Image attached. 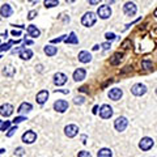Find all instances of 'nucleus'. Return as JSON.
<instances>
[{
    "instance_id": "1",
    "label": "nucleus",
    "mask_w": 157,
    "mask_h": 157,
    "mask_svg": "<svg viewBox=\"0 0 157 157\" xmlns=\"http://www.w3.org/2000/svg\"><path fill=\"white\" fill-rule=\"evenodd\" d=\"M96 21H97V16L94 15L93 12H86L85 15L83 16V18H81V24L86 28L93 26V25L96 24Z\"/></svg>"
},
{
    "instance_id": "18",
    "label": "nucleus",
    "mask_w": 157,
    "mask_h": 157,
    "mask_svg": "<svg viewBox=\"0 0 157 157\" xmlns=\"http://www.w3.org/2000/svg\"><path fill=\"white\" fill-rule=\"evenodd\" d=\"M32 109H33V106H32V103H29V102H22L21 105H20V107H18V113L20 114H25V113H29V111H32Z\"/></svg>"
},
{
    "instance_id": "26",
    "label": "nucleus",
    "mask_w": 157,
    "mask_h": 157,
    "mask_svg": "<svg viewBox=\"0 0 157 157\" xmlns=\"http://www.w3.org/2000/svg\"><path fill=\"white\" fill-rule=\"evenodd\" d=\"M17 42H18V41H9V42H7V43L1 45V46H0V52L8 51V50L11 49V46H12V45H15V43H17Z\"/></svg>"
},
{
    "instance_id": "23",
    "label": "nucleus",
    "mask_w": 157,
    "mask_h": 157,
    "mask_svg": "<svg viewBox=\"0 0 157 157\" xmlns=\"http://www.w3.org/2000/svg\"><path fill=\"white\" fill-rule=\"evenodd\" d=\"M122 59H123V52H115V54L111 57L110 63L113 64V66H117V64H119L120 62H122Z\"/></svg>"
},
{
    "instance_id": "41",
    "label": "nucleus",
    "mask_w": 157,
    "mask_h": 157,
    "mask_svg": "<svg viewBox=\"0 0 157 157\" xmlns=\"http://www.w3.org/2000/svg\"><path fill=\"white\" fill-rule=\"evenodd\" d=\"M78 91H80V92H88V91H86V86H81Z\"/></svg>"
},
{
    "instance_id": "20",
    "label": "nucleus",
    "mask_w": 157,
    "mask_h": 157,
    "mask_svg": "<svg viewBox=\"0 0 157 157\" xmlns=\"http://www.w3.org/2000/svg\"><path fill=\"white\" fill-rule=\"evenodd\" d=\"M16 74V68L13 66H7L4 67V69H3V75L7 77H13Z\"/></svg>"
},
{
    "instance_id": "45",
    "label": "nucleus",
    "mask_w": 157,
    "mask_h": 157,
    "mask_svg": "<svg viewBox=\"0 0 157 157\" xmlns=\"http://www.w3.org/2000/svg\"><path fill=\"white\" fill-rule=\"evenodd\" d=\"M98 49H100V46H98V45H96V46H93V50H94V51H96V50H98Z\"/></svg>"
},
{
    "instance_id": "12",
    "label": "nucleus",
    "mask_w": 157,
    "mask_h": 157,
    "mask_svg": "<svg viewBox=\"0 0 157 157\" xmlns=\"http://www.w3.org/2000/svg\"><path fill=\"white\" fill-rule=\"evenodd\" d=\"M107 96L113 101H119L123 96V92H122V89H119V88H113V89H110Z\"/></svg>"
},
{
    "instance_id": "49",
    "label": "nucleus",
    "mask_w": 157,
    "mask_h": 157,
    "mask_svg": "<svg viewBox=\"0 0 157 157\" xmlns=\"http://www.w3.org/2000/svg\"><path fill=\"white\" fill-rule=\"evenodd\" d=\"M0 59H1V55H0Z\"/></svg>"
},
{
    "instance_id": "8",
    "label": "nucleus",
    "mask_w": 157,
    "mask_h": 157,
    "mask_svg": "<svg viewBox=\"0 0 157 157\" xmlns=\"http://www.w3.org/2000/svg\"><path fill=\"white\" fill-rule=\"evenodd\" d=\"M136 11H137V8H136V5L134 4V3H131V1H128V3H126L124 5H123V12H124V15L126 16H134L136 13Z\"/></svg>"
},
{
    "instance_id": "47",
    "label": "nucleus",
    "mask_w": 157,
    "mask_h": 157,
    "mask_svg": "<svg viewBox=\"0 0 157 157\" xmlns=\"http://www.w3.org/2000/svg\"><path fill=\"white\" fill-rule=\"evenodd\" d=\"M66 1H67V3H74L75 0H66Z\"/></svg>"
},
{
    "instance_id": "43",
    "label": "nucleus",
    "mask_w": 157,
    "mask_h": 157,
    "mask_svg": "<svg viewBox=\"0 0 157 157\" xmlns=\"http://www.w3.org/2000/svg\"><path fill=\"white\" fill-rule=\"evenodd\" d=\"M106 3L107 4H113V3H115V0H106Z\"/></svg>"
},
{
    "instance_id": "35",
    "label": "nucleus",
    "mask_w": 157,
    "mask_h": 157,
    "mask_svg": "<svg viewBox=\"0 0 157 157\" xmlns=\"http://www.w3.org/2000/svg\"><path fill=\"white\" fill-rule=\"evenodd\" d=\"M16 131H17V126H15V127H12V128H11V130H9V131H8V132H7V136H8V137L13 136V134H15Z\"/></svg>"
},
{
    "instance_id": "6",
    "label": "nucleus",
    "mask_w": 157,
    "mask_h": 157,
    "mask_svg": "<svg viewBox=\"0 0 157 157\" xmlns=\"http://www.w3.org/2000/svg\"><path fill=\"white\" fill-rule=\"evenodd\" d=\"M153 145H155V141H153V139H151V137H143L139 143V148L141 151H149Z\"/></svg>"
},
{
    "instance_id": "5",
    "label": "nucleus",
    "mask_w": 157,
    "mask_h": 157,
    "mask_svg": "<svg viewBox=\"0 0 157 157\" xmlns=\"http://www.w3.org/2000/svg\"><path fill=\"white\" fill-rule=\"evenodd\" d=\"M131 92H132L134 96H137V97L144 96V94L147 93V86H145L144 84H141V83L135 84V85L131 88Z\"/></svg>"
},
{
    "instance_id": "7",
    "label": "nucleus",
    "mask_w": 157,
    "mask_h": 157,
    "mask_svg": "<svg viewBox=\"0 0 157 157\" xmlns=\"http://www.w3.org/2000/svg\"><path fill=\"white\" fill-rule=\"evenodd\" d=\"M37 140V134L34 131H26V132L22 135V141L25 144H33V143Z\"/></svg>"
},
{
    "instance_id": "46",
    "label": "nucleus",
    "mask_w": 157,
    "mask_h": 157,
    "mask_svg": "<svg viewBox=\"0 0 157 157\" xmlns=\"http://www.w3.org/2000/svg\"><path fill=\"white\" fill-rule=\"evenodd\" d=\"M29 1H30V3H32V4H35V3H37V1H38V0H29Z\"/></svg>"
},
{
    "instance_id": "28",
    "label": "nucleus",
    "mask_w": 157,
    "mask_h": 157,
    "mask_svg": "<svg viewBox=\"0 0 157 157\" xmlns=\"http://www.w3.org/2000/svg\"><path fill=\"white\" fill-rule=\"evenodd\" d=\"M74 102H75V105H83V103L85 102V98H84L83 96L75 97V98H74Z\"/></svg>"
},
{
    "instance_id": "3",
    "label": "nucleus",
    "mask_w": 157,
    "mask_h": 157,
    "mask_svg": "<svg viewBox=\"0 0 157 157\" xmlns=\"http://www.w3.org/2000/svg\"><path fill=\"white\" fill-rule=\"evenodd\" d=\"M127 126H128V120H127V118H124V117L117 118L115 122H114V127H115V130L119 131V132L124 131L126 128H127Z\"/></svg>"
},
{
    "instance_id": "16",
    "label": "nucleus",
    "mask_w": 157,
    "mask_h": 157,
    "mask_svg": "<svg viewBox=\"0 0 157 157\" xmlns=\"http://www.w3.org/2000/svg\"><path fill=\"white\" fill-rule=\"evenodd\" d=\"M37 102L39 103V105H43L45 102L47 101V98H49V92L47 91H41L37 93Z\"/></svg>"
},
{
    "instance_id": "25",
    "label": "nucleus",
    "mask_w": 157,
    "mask_h": 157,
    "mask_svg": "<svg viewBox=\"0 0 157 157\" xmlns=\"http://www.w3.org/2000/svg\"><path fill=\"white\" fill-rule=\"evenodd\" d=\"M97 157H113V152L109 148H102V149L98 151Z\"/></svg>"
},
{
    "instance_id": "39",
    "label": "nucleus",
    "mask_w": 157,
    "mask_h": 157,
    "mask_svg": "<svg viewBox=\"0 0 157 157\" xmlns=\"http://www.w3.org/2000/svg\"><path fill=\"white\" fill-rule=\"evenodd\" d=\"M12 35H15V37H20V35H21V32H20V30H12Z\"/></svg>"
},
{
    "instance_id": "40",
    "label": "nucleus",
    "mask_w": 157,
    "mask_h": 157,
    "mask_svg": "<svg viewBox=\"0 0 157 157\" xmlns=\"http://www.w3.org/2000/svg\"><path fill=\"white\" fill-rule=\"evenodd\" d=\"M100 1L101 0H89V4L91 5H97V4H100Z\"/></svg>"
},
{
    "instance_id": "36",
    "label": "nucleus",
    "mask_w": 157,
    "mask_h": 157,
    "mask_svg": "<svg viewBox=\"0 0 157 157\" xmlns=\"http://www.w3.org/2000/svg\"><path fill=\"white\" fill-rule=\"evenodd\" d=\"M35 16H37V11H30L29 15H28V18H29V20H33V18L35 17Z\"/></svg>"
},
{
    "instance_id": "11",
    "label": "nucleus",
    "mask_w": 157,
    "mask_h": 157,
    "mask_svg": "<svg viewBox=\"0 0 157 157\" xmlns=\"http://www.w3.org/2000/svg\"><path fill=\"white\" fill-rule=\"evenodd\" d=\"M64 134L68 137H75L78 134V127L76 124H68L64 128Z\"/></svg>"
},
{
    "instance_id": "31",
    "label": "nucleus",
    "mask_w": 157,
    "mask_h": 157,
    "mask_svg": "<svg viewBox=\"0 0 157 157\" xmlns=\"http://www.w3.org/2000/svg\"><path fill=\"white\" fill-rule=\"evenodd\" d=\"M77 157H92V155L88 151H81V152L77 153Z\"/></svg>"
},
{
    "instance_id": "22",
    "label": "nucleus",
    "mask_w": 157,
    "mask_h": 157,
    "mask_svg": "<svg viewBox=\"0 0 157 157\" xmlns=\"http://www.w3.org/2000/svg\"><path fill=\"white\" fill-rule=\"evenodd\" d=\"M32 57H33V51L29 49H22L21 52H20V58H21L22 60H29Z\"/></svg>"
},
{
    "instance_id": "33",
    "label": "nucleus",
    "mask_w": 157,
    "mask_h": 157,
    "mask_svg": "<svg viewBox=\"0 0 157 157\" xmlns=\"http://www.w3.org/2000/svg\"><path fill=\"white\" fill-rule=\"evenodd\" d=\"M105 38L107 39V41H114V39H115V34H114V33H106Z\"/></svg>"
},
{
    "instance_id": "27",
    "label": "nucleus",
    "mask_w": 157,
    "mask_h": 157,
    "mask_svg": "<svg viewBox=\"0 0 157 157\" xmlns=\"http://www.w3.org/2000/svg\"><path fill=\"white\" fill-rule=\"evenodd\" d=\"M59 4V0H45V7L46 8H54Z\"/></svg>"
},
{
    "instance_id": "38",
    "label": "nucleus",
    "mask_w": 157,
    "mask_h": 157,
    "mask_svg": "<svg viewBox=\"0 0 157 157\" xmlns=\"http://www.w3.org/2000/svg\"><path fill=\"white\" fill-rule=\"evenodd\" d=\"M101 46H102V49L103 50H109V49H110V43H109V42H105V43H102V45H101Z\"/></svg>"
},
{
    "instance_id": "44",
    "label": "nucleus",
    "mask_w": 157,
    "mask_h": 157,
    "mask_svg": "<svg viewBox=\"0 0 157 157\" xmlns=\"http://www.w3.org/2000/svg\"><path fill=\"white\" fill-rule=\"evenodd\" d=\"M83 143H84V144H86V136L85 135L83 136Z\"/></svg>"
},
{
    "instance_id": "48",
    "label": "nucleus",
    "mask_w": 157,
    "mask_h": 157,
    "mask_svg": "<svg viewBox=\"0 0 157 157\" xmlns=\"http://www.w3.org/2000/svg\"><path fill=\"white\" fill-rule=\"evenodd\" d=\"M1 123H3V122H1V120H0V124H1Z\"/></svg>"
},
{
    "instance_id": "19",
    "label": "nucleus",
    "mask_w": 157,
    "mask_h": 157,
    "mask_svg": "<svg viewBox=\"0 0 157 157\" xmlns=\"http://www.w3.org/2000/svg\"><path fill=\"white\" fill-rule=\"evenodd\" d=\"M78 60H80L81 63H89V62L92 60V55L89 54L88 51H81V52H78Z\"/></svg>"
},
{
    "instance_id": "2",
    "label": "nucleus",
    "mask_w": 157,
    "mask_h": 157,
    "mask_svg": "<svg viewBox=\"0 0 157 157\" xmlns=\"http://www.w3.org/2000/svg\"><path fill=\"white\" fill-rule=\"evenodd\" d=\"M97 15L100 16V18H102V20L109 18L111 16V8L109 7V4L100 5V8L97 9Z\"/></svg>"
},
{
    "instance_id": "9",
    "label": "nucleus",
    "mask_w": 157,
    "mask_h": 157,
    "mask_svg": "<svg viewBox=\"0 0 157 157\" xmlns=\"http://www.w3.org/2000/svg\"><path fill=\"white\" fill-rule=\"evenodd\" d=\"M54 110L58 113H64V111L68 110V102L64 100H58L54 103Z\"/></svg>"
},
{
    "instance_id": "34",
    "label": "nucleus",
    "mask_w": 157,
    "mask_h": 157,
    "mask_svg": "<svg viewBox=\"0 0 157 157\" xmlns=\"http://www.w3.org/2000/svg\"><path fill=\"white\" fill-rule=\"evenodd\" d=\"M24 120H26V117H17L13 119V123L17 124V123H21V122H24Z\"/></svg>"
},
{
    "instance_id": "24",
    "label": "nucleus",
    "mask_w": 157,
    "mask_h": 157,
    "mask_svg": "<svg viewBox=\"0 0 157 157\" xmlns=\"http://www.w3.org/2000/svg\"><path fill=\"white\" fill-rule=\"evenodd\" d=\"M64 42H66V43H74V45H77V43H78V38L76 37V34H75V33L72 32L71 34L68 35V37L66 35V38H64Z\"/></svg>"
},
{
    "instance_id": "14",
    "label": "nucleus",
    "mask_w": 157,
    "mask_h": 157,
    "mask_svg": "<svg viewBox=\"0 0 157 157\" xmlns=\"http://www.w3.org/2000/svg\"><path fill=\"white\" fill-rule=\"evenodd\" d=\"M12 13H13V9H12V7H11L9 4H4L1 8H0V15L3 16V17H11L12 16Z\"/></svg>"
},
{
    "instance_id": "29",
    "label": "nucleus",
    "mask_w": 157,
    "mask_h": 157,
    "mask_svg": "<svg viewBox=\"0 0 157 157\" xmlns=\"http://www.w3.org/2000/svg\"><path fill=\"white\" fill-rule=\"evenodd\" d=\"M141 66L144 67L145 69H152V68H153L152 62H148V60H143V62H141Z\"/></svg>"
},
{
    "instance_id": "42",
    "label": "nucleus",
    "mask_w": 157,
    "mask_h": 157,
    "mask_svg": "<svg viewBox=\"0 0 157 157\" xmlns=\"http://www.w3.org/2000/svg\"><path fill=\"white\" fill-rule=\"evenodd\" d=\"M97 110H98V106H94L93 107V114H97Z\"/></svg>"
},
{
    "instance_id": "4",
    "label": "nucleus",
    "mask_w": 157,
    "mask_h": 157,
    "mask_svg": "<svg viewBox=\"0 0 157 157\" xmlns=\"http://www.w3.org/2000/svg\"><path fill=\"white\" fill-rule=\"evenodd\" d=\"M113 114H114V111L110 105H102L100 107V117L102 118V119H109V118L113 117Z\"/></svg>"
},
{
    "instance_id": "32",
    "label": "nucleus",
    "mask_w": 157,
    "mask_h": 157,
    "mask_svg": "<svg viewBox=\"0 0 157 157\" xmlns=\"http://www.w3.org/2000/svg\"><path fill=\"white\" fill-rule=\"evenodd\" d=\"M24 153H25L24 148H21V147L16 148V151H15V155H16V156H24Z\"/></svg>"
},
{
    "instance_id": "13",
    "label": "nucleus",
    "mask_w": 157,
    "mask_h": 157,
    "mask_svg": "<svg viewBox=\"0 0 157 157\" xmlns=\"http://www.w3.org/2000/svg\"><path fill=\"white\" fill-rule=\"evenodd\" d=\"M66 83H67V76L64 74L58 72V74L54 75V84L57 86H62V85H64Z\"/></svg>"
},
{
    "instance_id": "30",
    "label": "nucleus",
    "mask_w": 157,
    "mask_h": 157,
    "mask_svg": "<svg viewBox=\"0 0 157 157\" xmlns=\"http://www.w3.org/2000/svg\"><path fill=\"white\" fill-rule=\"evenodd\" d=\"M9 126H11V122H9V120H5V122H3L0 131H7L8 128H9Z\"/></svg>"
},
{
    "instance_id": "37",
    "label": "nucleus",
    "mask_w": 157,
    "mask_h": 157,
    "mask_svg": "<svg viewBox=\"0 0 157 157\" xmlns=\"http://www.w3.org/2000/svg\"><path fill=\"white\" fill-rule=\"evenodd\" d=\"M64 38H66V35H62V37H59V38H54L51 41V43H58V42H62V41H64Z\"/></svg>"
},
{
    "instance_id": "10",
    "label": "nucleus",
    "mask_w": 157,
    "mask_h": 157,
    "mask_svg": "<svg viewBox=\"0 0 157 157\" xmlns=\"http://www.w3.org/2000/svg\"><path fill=\"white\" fill-rule=\"evenodd\" d=\"M13 106L11 103H4V105L0 106V115L3 117H11L13 114Z\"/></svg>"
},
{
    "instance_id": "17",
    "label": "nucleus",
    "mask_w": 157,
    "mask_h": 157,
    "mask_svg": "<svg viewBox=\"0 0 157 157\" xmlns=\"http://www.w3.org/2000/svg\"><path fill=\"white\" fill-rule=\"evenodd\" d=\"M26 32H28V34H29V37H33V38H38L39 35H41V32L37 29L35 25H29Z\"/></svg>"
},
{
    "instance_id": "15",
    "label": "nucleus",
    "mask_w": 157,
    "mask_h": 157,
    "mask_svg": "<svg viewBox=\"0 0 157 157\" xmlns=\"http://www.w3.org/2000/svg\"><path fill=\"white\" fill-rule=\"evenodd\" d=\"M86 76V71L84 68H77L74 72V80L75 81H83Z\"/></svg>"
},
{
    "instance_id": "21",
    "label": "nucleus",
    "mask_w": 157,
    "mask_h": 157,
    "mask_svg": "<svg viewBox=\"0 0 157 157\" xmlns=\"http://www.w3.org/2000/svg\"><path fill=\"white\" fill-rule=\"evenodd\" d=\"M43 51H45V54H46L47 57H54V55L58 52V49L57 47H54V46H51V45H47V46H45Z\"/></svg>"
}]
</instances>
